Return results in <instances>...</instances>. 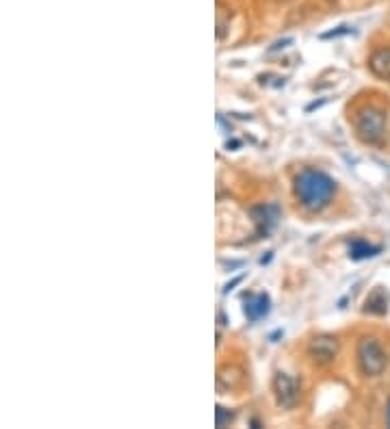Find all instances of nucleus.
Returning a JSON list of instances; mask_svg holds the SVG:
<instances>
[{
  "label": "nucleus",
  "mask_w": 390,
  "mask_h": 429,
  "mask_svg": "<svg viewBox=\"0 0 390 429\" xmlns=\"http://www.w3.org/2000/svg\"><path fill=\"white\" fill-rule=\"evenodd\" d=\"M293 193L297 202L310 212H321L336 195V180L321 169H304L295 176Z\"/></svg>",
  "instance_id": "obj_1"
},
{
  "label": "nucleus",
  "mask_w": 390,
  "mask_h": 429,
  "mask_svg": "<svg viewBox=\"0 0 390 429\" xmlns=\"http://www.w3.org/2000/svg\"><path fill=\"white\" fill-rule=\"evenodd\" d=\"M353 126H356V135L364 146H373V148L386 146V141H388V113L382 109V106H375V104L362 106V109L356 113Z\"/></svg>",
  "instance_id": "obj_2"
},
{
  "label": "nucleus",
  "mask_w": 390,
  "mask_h": 429,
  "mask_svg": "<svg viewBox=\"0 0 390 429\" xmlns=\"http://www.w3.org/2000/svg\"><path fill=\"white\" fill-rule=\"evenodd\" d=\"M358 367L364 378H380L388 369V353L375 336H362L358 341Z\"/></svg>",
  "instance_id": "obj_3"
},
{
  "label": "nucleus",
  "mask_w": 390,
  "mask_h": 429,
  "mask_svg": "<svg viewBox=\"0 0 390 429\" xmlns=\"http://www.w3.org/2000/svg\"><path fill=\"white\" fill-rule=\"evenodd\" d=\"M250 214L256 224V237L262 239L278 226L280 221V206L278 204H256L250 208Z\"/></svg>",
  "instance_id": "obj_4"
},
{
  "label": "nucleus",
  "mask_w": 390,
  "mask_h": 429,
  "mask_svg": "<svg viewBox=\"0 0 390 429\" xmlns=\"http://www.w3.org/2000/svg\"><path fill=\"white\" fill-rule=\"evenodd\" d=\"M273 392H275V399L282 407H295L299 401V384L287 373H275Z\"/></svg>",
  "instance_id": "obj_5"
},
{
  "label": "nucleus",
  "mask_w": 390,
  "mask_h": 429,
  "mask_svg": "<svg viewBox=\"0 0 390 429\" xmlns=\"http://www.w3.org/2000/svg\"><path fill=\"white\" fill-rule=\"evenodd\" d=\"M308 353L314 362L319 364H330L334 362L336 353H339V341L330 334H321V336H314L310 345H308Z\"/></svg>",
  "instance_id": "obj_6"
},
{
  "label": "nucleus",
  "mask_w": 390,
  "mask_h": 429,
  "mask_svg": "<svg viewBox=\"0 0 390 429\" xmlns=\"http://www.w3.org/2000/svg\"><path fill=\"white\" fill-rule=\"evenodd\" d=\"M243 310H245L247 321H252V323H256V321H260V319H264V317L269 314V310H271V299H269L267 293L247 295V297H245V306H243Z\"/></svg>",
  "instance_id": "obj_7"
},
{
  "label": "nucleus",
  "mask_w": 390,
  "mask_h": 429,
  "mask_svg": "<svg viewBox=\"0 0 390 429\" xmlns=\"http://www.w3.org/2000/svg\"><path fill=\"white\" fill-rule=\"evenodd\" d=\"M368 69L375 78L390 81V46L378 48L373 55L368 57Z\"/></svg>",
  "instance_id": "obj_8"
},
{
  "label": "nucleus",
  "mask_w": 390,
  "mask_h": 429,
  "mask_svg": "<svg viewBox=\"0 0 390 429\" xmlns=\"http://www.w3.org/2000/svg\"><path fill=\"white\" fill-rule=\"evenodd\" d=\"M388 303H390V295L386 289L378 286L368 293L366 301H364V312L368 314H386L388 312Z\"/></svg>",
  "instance_id": "obj_9"
},
{
  "label": "nucleus",
  "mask_w": 390,
  "mask_h": 429,
  "mask_svg": "<svg viewBox=\"0 0 390 429\" xmlns=\"http://www.w3.org/2000/svg\"><path fill=\"white\" fill-rule=\"evenodd\" d=\"M382 252V245H371L364 239H351L349 241V258L351 260H366V258H375Z\"/></svg>",
  "instance_id": "obj_10"
},
{
  "label": "nucleus",
  "mask_w": 390,
  "mask_h": 429,
  "mask_svg": "<svg viewBox=\"0 0 390 429\" xmlns=\"http://www.w3.org/2000/svg\"><path fill=\"white\" fill-rule=\"evenodd\" d=\"M230 20H232V11H230L223 3H217V40L221 42L230 28Z\"/></svg>",
  "instance_id": "obj_11"
},
{
  "label": "nucleus",
  "mask_w": 390,
  "mask_h": 429,
  "mask_svg": "<svg viewBox=\"0 0 390 429\" xmlns=\"http://www.w3.org/2000/svg\"><path fill=\"white\" fill-rule=\"evenodd\" d=\"M215 414H217V427H226L230 421L235 419V414L230 412V410H226V407H221V405H217V410H215Z\"/></svg>",
  "instance_id": "obj_12"
},
{
  "label": "nucleus",
  "mask_w": 390,
  "mask_h": 429,
  "mask_svg": "<svg viewBox=\"0 0 390 429\" xmlns=\"http://www.w3.org/2000/svg\"><path fill=\"white\" fill-rule=\"evenodd\" d=\"M347 33H351L349 26H339L336 31H330V33L321 35V37H323V40H332V37H339V35H347Z\"/></svg>",
  "instance_id": "obj_13"
},
{
  "label": "nucleus",
  "mask_w": 390,
  "mask_h": 429,
  "mask_svg": "<svg viewBox=\"0 0 390 429\" xmlns=\"http://www.w3.org/2000/svg\"><path fill=\"white\" fill-rule=\"evenodd\" d=\"M241 282H243V276L235 278L232 282H228V284H226V289H223V293H230V291H232V289H235V286H237V284H241Z\"/></svg>",
  "instance_id": "obj_14"
},
{
  "label": "nucleus",
  "mask_w": 390,
  "mask_h": 429,
  "mask_svg": "<svg viewBox=\"0 0 390 429\" xmlns=\"http://www.w3.org/2000/svg\"><path fill=\"white\" fill-rule=\"evenodd\" d=\"M293 40H285V42H278V44H273L271 48H269V52H275V50H280V48H285V46H289Z\"/></svg>",
  "instance_id": "obj_15"
},
{
  "label": "nucleus",
  "mask_w": 390,
  "mask_h": 429,
  "mask_svg": "<svg viewBox=\"0 0 390 429\" xmlns=\"http://www.w3.org/2000/svg\"><path fill=\"white\" fill-rule=\"evenodd\" d=\"M386 423H388V427H390V399H388V403H386Z\"/></svg>",
  "instance_id": "obj_16"
},
{
  "label": "nucleus",
  "mask_w": 390,
  "mask_h": 429,
  "mask_svg": "<svg viewBox=\"0 0 390 429\" xmlns=\"http://www.w3.org/2000/svg\"><path fill=\"white\" fill-rule=\"evenodd\" d=\"M271 254H273V252H269L267 256H262V258H260V262H262V264H264V262H269V260H271Z\"/></svg>",
  "instance_id": "obj_17"
}]
</instances>
